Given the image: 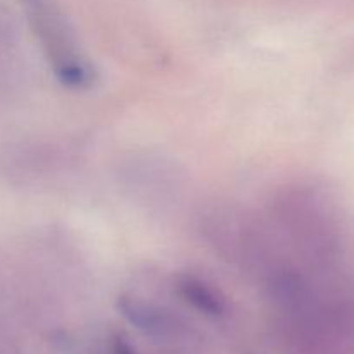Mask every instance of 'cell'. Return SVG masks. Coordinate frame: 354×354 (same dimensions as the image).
I'll return each instance as SVG.
<instances>
[{"instance_id": "7a4b0ae2", "label": "cell", "mask_w": 354, "mask_h": 354, "mask_svg": "<svg viewBox=\"0 0 354 354\" xmlns=\"http://www.w3.org/2000/svg\"><path fill=\"white\" fill-rule=\"evenodd\" d=\"M178 292L189 304H192L197 311L207 317H223L227 311L225 299L204 280L197 277H183L178 282Z\"/></svg>"}, {"instance_id": "6da1fadb", "label": "cell", "mask_w": 354, "mask_h": 354, "mask_svg": "<svg viewBox=\"0 0 354 354\" xmlns=\"http://www.w3.org/2000/svg\"><path fill=\"white\" fill-rule=\"evenodd\" d=\"M35 35L44 47L54 76L61 85L82 90L92 85L93 69L76 47L64 14L52 0H19Z\"/></svg>"}, {"instance_id": "277c9868", "label": "cell", "mask_w": 354, "mask_h": 354, "mask_svg": "<svg viewBox=\"0 0 354 354\" xmlns=\"http://www.w3.org/2000/svg\"><path fill=\"white\" fill-rule=\"evenodd\" d=\"M113 354H138L133 346L123 337H114L113 341Z\"/></svg>"}, {"instance_id": "3957f363", "label": "cell", "mask_w": 354, "mask_h": 354, "mask_svg": "<svg viewBox=\"0 0 354 354\" xmlns=\"http://www.w3.org/2000/svg\"><path fill=\"white\" fill-rule=\"evenodd\" d=\"M118 310L123 313V317L130 324L137 325L142 330H162V325H165L162 313L158 308L151 306V304L144 303V301L133 299V297H120V301H118Z\"/></svg>"}]
</instances>
